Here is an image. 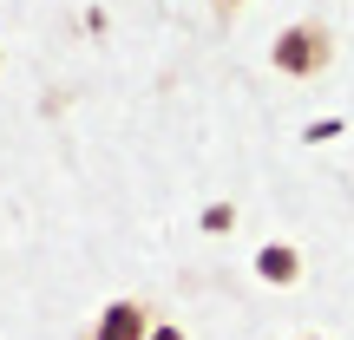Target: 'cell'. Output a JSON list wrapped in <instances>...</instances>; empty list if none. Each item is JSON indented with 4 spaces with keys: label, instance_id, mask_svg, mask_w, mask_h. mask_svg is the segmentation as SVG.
<instances>
[{
    "label": "cell",
    "instance_id": "6",
    "mask_svg": "<svg viewBox=\"0 0 354 340\" xmlns=\"http://www.w3.org/2000/svg\"><path fill=\"white\" fill-rule=\"evenodd\" d=\"M302 340H315V334H302Z\"/></svg>",
    "mask_w": 354,
    "mask_h": 340
},
{
    "label": "cell",
    "instance_id": "1",
    "mask_svg": "<svg viewBox=\"0 0 354 340\" xmlns=\"http://www.w3.org/2000/svg\"><path fill=\"white\" fill-rule=\"evenodd\" d=\"M328 59H335V33H328L322 20H295V26H282L276 46H269V66H276V72H289V79H315V72H328Z\"/></svg>",
    "mask_w": 354,
    "mask_h": 340
},
{
    "label": "cell",
    "instance_id": "2",
    "mask_svg": "<svg viewBox=\"0 0 354 340\" xmlns=\"http://www.w3.org/2000/svg\"><path fill=\"white\" fill-rule=\"evenodd\" d=\"M151 314H158L151 301L118 294V301H105V314H92V328L79 334V340H151V328H158Z\"/></svg>",
    "mask_w": 354,
    "mask_h": 340
},
{
    "label": "cell",
    "instance_id": "3",
    "mask_svg": "<svg viewBox=\"0 0 354 340\" xmlns=\"http://www.w3.org/2000/svg\"><path fill=\"white\" fill-rule=\"evenodd\" d=\"M256 275L276 281V288H295V281H302V255H295L289 242H263V249H256Z\"/></svg>",
    "mask_w": 354,
    "mask_h": 340
},
{
    "label": "cell",
    "instance_id": "5",
    "mask_svg": "<svg viewBox=\"0 0 354 340\" xmlns=\"http://www.w3.org/2000/svg\"><path fill=\"white\" fill-rule=\"evenodd\" d=\"M216 7H223V13H230V7H243V0H216Z\"/></svg>",
    "mask_w": 354,
    "mask_h": 340
},
{
    "label": "cell",
    "instance_id": "4",
    "mask_svg": "<svg viewBox=\"0 0 354 340\" xmlns=\"http://www.w3.org/2000/svg\"><path fill=\"white\" fill-rule=\"evenodd\" d=\"M151 340H190V334L177 328V321H158V328H151Z\"/></svg>",
    "mask_w": 354,
    "mask_h": 340
}]
</instances>
